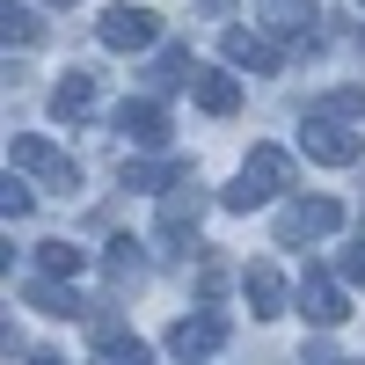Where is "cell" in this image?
I'll return each mask as SVG.
<instances>
[{"label":"cell","instance_id":"obj_1","mask_svg":"<svg viewBox=\"0 0 365 365\" xmlns=\"http://www.w3.org/2000/svg\"><path fill=\"white\" fill-rule=\"evenodd\" d=\"M278 190H292V154H285V146H249V161H241L234 190H220V205L227 212H256Z\"/></svg>","mask_w":365,"mask_h":365},{"label":"cell","instance_id":"obj_2","mask_svg":"<svg viewBox=\"0 0 365 365\" xmlns=\"http://www.w3.org/2000/svg\"><path fill=\"white\" fill-rule=\"evenodd\" d=\"M8 168H22L29 182H44V190H66V197L81 190V168L58 154L51 139H37V132H15V139H8Z\"/></svg>","mask_w":365,"mask_h":365},{"label":"cell","instance_id":"obj_3","mask_svg":"<svg viewBox=\"0 0 365 365\" xmlns=\"http://www.w3.org/2000/svg\"><path fill=\"white\" fill-rule=\"evenodd\" d=\"M344 227V205L336 197H292V205H278V241L285 249H299V241H329Z\"/></svg>","mask_w":365,"mask_h":365},{"label":"cell","instance_id":"obj_4","mask_svg":"<svg viewBox=\"0 0 365 365\" xmlns=\"http://www.w3.org/2000/svg\"><path fill=\"white\" fill-rule=\"evenodd\" d=\"M96 37H103V51H146V44H161V15L139 8V0H117L96 22Z\"/></svg>","mask_w":365,"mask_h":365},{"label":"cell","instance_id":"obj_5","mask_svg":"<svg viewBox=\"0 0 365 365\" xmlns=\"http://www.w3.org/2000/svg\"><path fill=\"white\" fill-rule=\"evenodd\" d=\"M299 154H307L314 168H351L365 154V139L351 125H336V117H307V125H299Z\"/></svg>","mask_w":365,"mask_h":365},{"label":"cell","instance_id":"obj_6","mask_svg":"<svg viewBox=\"0 0 365 365\" xmlns=\"http://www.w3.org/2000/svg\"><path fill=\"white\" fill-rule=\"evenodd\" d=\"M197 220H205V190H197V175L168 182V190H161V220H154V234L168 241V249H182V241H197Z\"/></svg>","mask_w":365,"mask_h":365},{"label":"cell","instance_id":"obj_7","mask_svg":"<svg viewBox=\"0 0 365 365\" xmlns=\"http://www.w3.org/2000/svg\"><path fill=\"white\" fill-rule=\"evenodd\" d=\"M227 344V314H212V307H197V314H182L175 329H168V351L175 358H190V365H205L212 351Z\"/></svg>","mask_w":365,"mask_h":365},{"label":"cell","instance_id":"obj_8","mask_svg":"<svg viewBox=\"0 0 365 365\" xmlns=\"http://www.w3.org/2000/svg\"><path fill=\"white\" fill-rule=\"evenodd\" d=\"M241 299H249V314L270 322V314H285L292 307V285H285V270L278 263H241Z\"/></svg>","mask_w":365,"mask_h":365},{"label":"cell","instance_id":"obj_9","mask_svg":"<svg viewBox=\"0 0 365 365\" xmlns=\"http://www.w3.org/2000/svg\"><path fill=\"white\" fill-rule=\"evenodd\" d=\"M299 314H307L314 329H336V322L351 314V299H344V285H336V278L307 270V278H299Z\"/></svg>","mask_w":365,"mask_h":365},{"label":"cell","instance_id":"obj_10","mask_svg":"<svg viewBox=\"0 0 365 365\" xmlns=\"http://www.w3.org/2000/svg\"><path fill=\"white\" fill-rule=\"evenodd\" d=\"M117 132H125V146H168V110L161 103H117Z\"/></svg>","mask_w":365,"mask_h":365},{"label":"cell","instance_id":"obj_11","mask_svg":"<svg viewBox=\"0 0 365 365\" xmlns=\"http://www.w3.org/2000/svg\"><path fill=\"white\" fill-rule=\"evenodd\" d=\"M51 117H58V125H81V117H96V73H66V81H58L51 88Z\"/></svg>","mask_w":365,"mask_h":365},{"label":"cell","instance_id":"obj_12","mask_svg":"<svg viewBox=\"0 0 365 365\" xmlns=\"http://www.w3.org/2000/svg\"><path fill=\"white\" fill-rule=\"evenodd\" d=\"M227 66H249V73H278V51H270V37H256V29H227L220 37Z\"/></svg>","mask_w":365,"mask_h":365},{"label":"cell","instance_id":"obj_13","mask_svg":"<svg viewBox=\"0 0 365 365\" xmlns=\"http://www.w3.org/2000/svg\"><path fill=\"white\" fill-rule=\"evenodd\" d=\"M103 278H110V292H139V285H146L139 241H110V249H103Z\"/></svg>","mask_w":365,"mask_h":365},{"label":"cell","instance_id":"obj_14","mask_svg":"<svg viewBox=\"0 0 365 365\" xmlns=\"http://www.w3.org/2000/svg\"><path fill=\"white\" fill-rule=\"evenodd\" d=\"M314 0H263V22L278 29V37H314Z\"/></svg>","mask_w":365,"mask_h":365},{"label":"cell","instance_id":"obj_15","mask_svg":"<svg viewBox=\"0 0 365 365\" xmlns=\"http://www.w3.org/2000/svg\"><path fill=\"white\" fill-rule=\"evenodd\" d=\"M197 110L205 117H234L241 110V81L234 73H197Z\"/></svg>","mask_w":365,"mask_h":365},{"label":"cell","instance_id":"obj_16","mask_svg":"<svg viewBox=\"0 0 365 365\" xmlns=\"http://www.w3.org/2000/svg\"><path fill=\"white\" fill-rule=\"evenodd\" d=\"M88 365H154V358H146V344H139V336H125V329H103V336H96V358H88Z\"/></svg>","mask_w":365,"mask_h":365},{"label":"cell","instance_id":"obj_17","mask_svg":"<svg viewBox=\"0 0 365 365\" xmlns=\"http://www.w3.org/2000/svg\"><path fill=\"white\" fill-rule=\"evenodd\" d=\"M146 81H154V88H190V81H197V58L182 51V44H168L154 66H146Z\"/></svg>","mask_w":365,"mask_h":365},{"label":"cell","instance_id":"obj_18","mask_svg":"<svg viewBox=\"0 0 365 365\" xmlns=\"http://www.w3.org/2000/svg\"><path fill=\"white\" fill-rule=\"evenodd\" d=\"M0 37H8V51H29V44H44V22L8 0V8H0Z\"/></svg>","mask_w":365,"mask_h":365},{"label":"cell","instance_id":"obj_19","mask_svg":"<svg viewBox=\"0 0 365 365\" xmlns=\"http://www.w3.org/2000/svg\"><path fill=\"white\" fill-rule=\"evenodd\" d=\"M88 249H73V241H37V270L44 278H81Z\"/></svg>","mask_w":365,"mask_h":365},{"label":"cell","instance_id":"obj_20","mask_svg":"<svg viewBox=\"0 0 365 365\" xmlns=\"http://www.w3.org/2000/svg\"><path fill=\"white\" fill-rule=\"evenodd\" d=\"M307 117H336V125H358V117H365V88H336V96H322Z\"/></svg>","mask_w":365,"mask_h":365},{"label":"cell","instance_id":"obj_21","mask_svg":"<svg viewBox=\"0 0 365 365\" xmlns=\"http://www.w3.org/2000/svg\"><path fill=\"white\" fill-rule=\"evenodd\" d=\"M29 299H37L44 314H81V299H73L66 285H58V278H37V285H29Z\"/></svg>","mask_w":365,"mask_h":365},{"label":"cell","instance_id":"obj_22","mask_svg":"<svg viewBox=\"0 0 365 365\" xmlns=\"http://www.w3.org/2000/svg\"><path fill=\"white\" fill-rule=\"evenodd\" d=\"M29 205H37V190H29V182H22V175L8 168V182H0V212H8V220H22Z\"/></svg>","mask_w":365,"mask_h":365},{"label":"cell","instance_id":"obj_23","mask_svg":"<svg viewBox=\"0 0 365 365\" xmlns=\"http://www.w3.org/2000/svg\"><path fill=\"white\" fill-rule=\"evenodd\" d=\"M344 278H351V285H365V241H358V249H344Z\"/></svg>","mask_w":365,"mask_h":365},{"label":"cell","instance_id":"obj_24","mask_svg":"<svg viewBox=\"0 0 365 365\" xmlns=\"http://www.w3.org/2000/svg\"><path fill=\"white\" fill-rule=\"evenodd\" d=\"M197 8H205V15H227V8H234V0H197Z\"/></svg>","mask_w":365,"mask_h":365},{"label":"cell","instance_id":"obj_25","mask_svg":"<svg viewBox=\"0 0 365 365\" xmlns=\"http://www.w3.org/2000/svg\"><path fill=\"white\" fill-rule=\"evenodd\" d=\"M29 365H66V358H51V351H37V358H29Z\"/></svg>","mask_w":365,"mask_h":365},{"label":"cell","instance_id":"obj_26","mask_svg":"<svg viewBox=\"0 0 365 365\" xmlns=\"http://www.w3.org/2000/svg\"><path fill=\"white\" fill-rule=\"evenodd\" d=\"M51 8H73V0H51Z\"/></svg>","mask_w":365,"mask_h":365},{"label":"cell","instance_id":"obj_27","mask_svg":"<svg viewBox=\"0 0 365 365\" xmlns=\"http://www.w3.org/2000/svg\"><path fill=\"white\" fill-rule=\"evenodd\" d=\"M358 51H365V29H358Z\"/></svg>","mask_w":365,"mask_h":365},{"label":"cell","instance_id":"obj_28","mask_svg":"<svg viewBox=\"0 0 365 365\" xmlns=\"http://www.w3.org/2000/svg\"><path fill=\"white\" fill-rule=\"evenodd\" d=\"M358 8H365V0H358Z\"/></svg>","mask_w":365,"mask_h":365}]
</instances>
